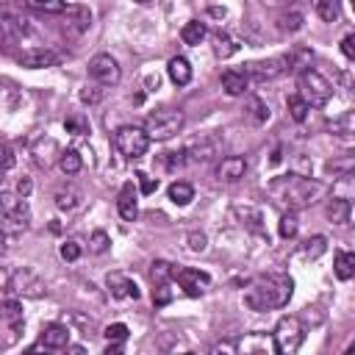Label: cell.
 I'll use <instances>...</instances> for the list:
<instances>
[{"label":"cell","instance_id":"6da1fadb","mask_svg":"<svg viewBox=\"0 0 355 355\" xmlns=\"http://www.w3.org/2000/svg\"><path fill=\"white\" fill-rule=\"evenodd\" d=\"M294 294V280L283 272H269L258 275L247 288H244V305L250 311H272L283 308Z\"/></svg>","mask_w":355,"mask_h":355},{"label":"cell","instance_id":"7a4b0ae2","mask_svg":"<svg viewBox=\"0 0 355 355\" xmlns=\"http://www.w3.org/2000/svg\"><path fill=\"white\" fill-rule=\"evenodd\" d=\"M324 183L319 180H311V178H302V175H280L269 183V194L275 197V202L286 205L288 211H297V208H308L313 202H319L324 197Z\"/></svg>","mask_w":355,"mask_h":355},{"label":"cell","instance_id":"3957f363","mask_svg":"<svg viewBox=\"0 0 355 355\" xmlns=\"http://www.w3.org/2000/svg\"><path fill=\"white\" fill-rule=\"evenodd\" d=\"M297 94L311 105V108H322V105H327V100L333 97V86H330V80L322 75V72H316V69H302L300 72V78H297Z\"/></svg>","mask_w":355,"mask_h":355},{"label":"cell","instance_id":"277c9868","mask_svg":"<svg viewBox=\"0 0 355 355\" xmlns=\"http://www.w3.org/2000/svg\"><path fill=\"white\" fill-rule=\"evenodd\" d=\"M183 122H186V116H183L180 108H158V111L147 114L144 130H147L150 141H166V139H172L175 133H180Z\"/></svg>","mask_w":355,"mask_h":355},{"label":"cell","instance_id":"5b68a950","mask_svg":"<svg viewBox=\"0 0 355 355\" xmlns=\"http://www.w3.org/2000/svg\"><path fill=\"white\" fill-rule=\"evenodd\" d=\"M114 147H116V153H119L122 158L136 161V158H141V155L147 153L150 136H147V130L139 128V125H122V128L114 133Z\"/></svg>","mask_w":355,"mask_h":355},{"label":"cell","instance_id":"8992f818","mask_svg":"<svg viewBox=\"0 0 355 355\" xmlns=\"http://www.w3.org/2000/svg\"><path fill=\"white\" fill-rule=\"evenodd\" d=\"M31 225V208L25 200H14L11 194L3 191V236H19Z\"/></svg>","mask_w":355,"mask_h":355},{"label":"cell","instance_id":"52a82bcc","mask_svg":"<svg viewBox=\"0 0 355 355\" xmlns=\"http://www.w3.org/2000/svg\"><path fill=\"white\" fill-rule=\"evenodd\" d=\"M272 336H275V344H277L280 355H297V349L302 347L305 330H302V322L297 316H280Z\"/></svg>","mask_w":355,"mask_h":355},{"label":"cell","instance_id":"ba28073f","mask_svg":"<svg viewBox=\"0 0 355 355\" xmlns=\"http://www.w3.org/2000/svg\"><path fill=\"white\" fill-rule=\"evenodd\" d=\"M89 78L94 80V86L105 89V86H116V83H119L122 69H119V64H116L114 55H108V53H97V55L89 61Z\"/></svg>","mask_w":355,"mask_h":355},{"label":"cell","instance_id":"9c48e42d","mask_svg":"<svg viewBox=\"0 0 355 355\" xmlns=\"http://www.w3.org/2000/svg\"><path fill=\"white\" fill-rule=\"evenodd\" d=\"M236 355H280V352H277V344H275L272 333L252 330V333H244L236 341Z\"/></svg>","mask_w":355,"mask_h":355},{"label":"cell","instance_id":"30bf717a","mask_svg":"<svg viewBox=\"0 0 355 355\" xmlns=\"http://www.w3.org/2000/svg\"><path fill=\"white\" fill-rule=\"evenodd\" d=\"M172 280L183 288L186 297H200V294H205V288L211 286V275H208V272L189 269V266H175Z\"/></svg>","mask_w":355,"mask_h":355},{"label":"cell","instance_id":"8fae6325","mask_svg":"<svg viewBox=\"0 0 355 355\" xmlns=\"http://www.w3.org/2000/svg\"><path fill=\"white\" fill-rule=\"evenodd\" d=\"M286 69H291V67H288V55H275V58H263V61H252V64H247L244 72H247V78L263 83V80H275V78H280Z\"/></svg>","mask_w":355,"mask_h":355},{"label":"cell","instance_id":"7c38bea8","mask_svg":"<svg viewBox=\"0 0 355 355\" xmlns=\"http://www.w3.org/2000/svg\"><path fill=\"white\" fill-rule=\"evenodd\" d=\"M6 288H8V294H19V297H42L44 294V283L31 272V269H17L11 277H8V283H6Z\"/></svg>","mask_w":355,"mask_h":355},{"label":"cell","instance_id":"4fadbf2b","mask_svg":"<svg viewBox=\"0 0 355 355\" xmlns=\"http://www.w3.org/2000/svg\"><path fill=\"white\" fill-rule=\"evenodd\" d=\"M17 61L19 67H28V69H44V67H55L61 61V53H55L53 47H31V50H22Z\"/></svg>","mask_w":355,"mask_h":355},{"label":"cell","instance_id":"5bb4252c","mask_svg":"<svg viewBox=\"0 0 355 355\" xmlns=\"http://www.w3.org/2000/svg\"><path fill=\"white\" fill-rule=\"evenodd\" d=\"M3 319H6V330H8V336H6V347H11V344H14V338L19 336L22 324H25L22 302H19V300H14V297H6V300H3Z\"/></svg>","mask_w":355,"mask_h":355},{"label":"cell","instance_id":"9a60e30c","mask_svg":"<svg viewBox=\"0 0 355 355\" xmlns=\"http://www.w3.org/2000/svg\"><path fill=\"white\" fill-rule=\"evenodd\" d=\"M105 286H108V291H111L114 300H139V294H141L139 286H136V280H130L122 272H108L105 275Z\"/></svg>","mask_w":355,"mask_h":355},{"label":"cell","instance_id":"2e32d148","mask_svg":"<svg viewBox=\"0 0 355 355\" xmlns=\"http://www.w3.org/2000/svg\"><path fill=\"white\" fill-rule=\"evenodd\" d=\"M244 172H247V158H241V155H225L216 164V178L222 183H236L244 178Z\"/></svg>","mask_w":355,"mask_h":355},{"label":"cell","instance_id":"e0dca14e","mask_svg":"<svg viewBox=\"0 0 355 355\" xmlns=\"http://www.w3.org/2000/svg\"><path fill=\"white\" fill-rule=\"evenodd\" d=\"M116 211L125 222H133L139 216V191L133 189V183H125L116 194Z\"/></svg>","mask_w":355,"mask_h":355},{"label":"cell","instance_id":"ac0fdd59","mask_svg":"<svg viewBox=\"0 0 355 355\" xmlns=\"http://www.w3.org/2000/svg\"><path fill=\"white\" fill-rule=\"evenodd\" d=\"M324 172L330 178H349L355 172V150H347V153H338L333 158L324 161Z\"/></svg>","mask_w":355,"mask_h":355},{"label":"cell","instance_id":"d6986e66","mask_svg":"<svg viewBox=\"0 0 355 355\" xmlns=\"http://www.w3.org/2000/svg\"><path fill=\"white\" fill-rule=\"evenodd\" d=\"M186 155H189V161H197V164H208V161H214V158L219 155V141H216L214 136H205V139L194 141V144L186 150Z\"/></svg>","mask_w":355,"mask_h":355},{"label":"cell","instance_id":"ffe728a7","mask_svg":"<svg viewBox=\"0 0 355 355\" xmlns=\"http://www.w3.org/2000/svg\"><path fill=\"white\" fill-rule=\"evenodd\" d=\"M89 22H92V11L86 6H67V11H64V28L69 33H83L89 28Z\"/></svg>","mask_w":355,"mask_h":355},{"label":"cell","instance_id":"44dd1931","mask_svg":"<svg viewBox=\"0 0 355 355\" xmlns=\"http://www.w3.org/2000/svg\"><path fill=\"white\" fill-rule=\"evenodd\" d=\"M39 344L47 349H67L69 347V330L64 324H47L39 336Z\"/></svg>","mask_w":355,"mask_h":355},{"label":"cell","instance_id":"7402d4cb","mask_svg":"<svg viewBox=\"0 0 355 355\" xmlns=\"http://www.w3.org/2000/svg\"><path fill=\"white\" fill-rule=\"evenodd\" d=\"M61 153H64V150H61L53 139H44V136H42V139L33 141V161H36L39 166H50L55 158H61Z\"/></svg>","mask_w":355,"mask_h":355},{"label":"cell","instance_id":"603a6c76","mask_svg":"<svg viewBox=\"0 0 355 355\" xmlns=\"http://www.w3.org/2000/svg\"><path fill=\"white\" fill-rule=\"evenodd\" d=\"M219 80H222L225 94H230V97L244 94V92H247V86H250V78H247V72H244V69H225Z\"/></svg>","mask_w":355,"mask_h":355},{"label":"cell","instance_id":"cb8c5ba5","mask_svg":"<svg viewBox=\"0 0 355 355\" xmlns=\"http://www.w3.org/2000/svg\"><path fill=\"white\" fill-rule=\"evenodd\" d=\"M166 75H169V80L175 86H189L191 83V64H189V58L172 55L169 64H166Z\"/></svg>","mask_w":355,"mask_h":355},{"label":"cell","instance_id":"d4e9b609","mask_svg":"<svg viewBox=\"0 0 355 355\" xmlns=\"http://www.w3.org/2000/svg\"><path fill=\"white\" fill-rule=\"evenodd\" d=\"M349 211H352V205H349V200H344V197H330L327 205H324V216H327L333 225H344V222L349 219Z\"/></svg>","mask_w":355,"mask_h":355},{"label":"cell","instance_id":"484cf974","mask_svg":"<svg viewBox=\"0 0 355 355\" xmlns=\"http://www.w3.org/2000/svg\"><path fill=\"white\" fill-rule=\"evenodd\" d=\"M333 275L338 280H352L355 277V252L338 250L336 252V261H333Z\"/></svg>","mask_w":355,"mask_h":355},{"label":"cell","instance_id":"4316f807","mask_svg":"<svg viewBox=\"0 0 355 355\" xmlns=\"http://www.w3.org/2000/svg\"><path fill=\"white\" fill-rule=\"evenodd\" d=\"M211 42H214L211 47H214V55H216V58H230V55L239 50V44L233 42V36L225 33V31H214V33H211Z\"/></svg>","mask_w":355,"mask_h":355},{"label":"cell","instance_id":"83f0119b","mask_svg":"<svg viewBox=\"0 0 355 355\" xmlns=\"http://www.w3.org/2000/svg\"><path fill=\"white\" fill-rule=\"evenodd\" d=\"M205 36H208V28H205V22H200V19H189V22L180 28L183 44H200Z\"/></svg>","mask_w":355,"mask_h":355},{"label":"cell","instance_id":"f1b7e54d","mask_svg":"<svg viewBox=\"0 0 355 355\" xmlns=\"http://www.w3.org/2000/svg\"><path fill=\"white\" fill-rule=\"evenodd\" d=\"M186 150H166V153H161L158 158H155V164H158V169H164V172H178L183 164H186Z\"/></svg>","mask_w":355,"mask_h":355},{"label":"cell","instance_id":"f546056e","mask_svg":"<svg viewBox=\"0 0 355 355\" xmlns=\"http://www.w3.org/2000/svg\"><path fill=\"white\" fill-rule=\"evenodd\" d=\"M166 194H169V200H172L175 205H189V202L194 200V186L186 183V180H175V183H169Z\"/></svg>","mask_w":355,"mask_h":355},{"label":"cell","instance_id":"4dcf8cb0","mask_svg":"<svg viewBox=\"0 0 355 355\" xmlns=\"http://www.w3.org/2000/svg\"><path fill=\"white\" fill-rule=\"evenodd\" d=\"M58 169H61L64 175H78V172L83 169L80 153H78V150H64L61 158H58Z\"/></svg>","mask_w":355,"mask_h":355},{"label":"cell","instance_id":"1f68e13d","mask_svg":"<svg viewBox=\"0 0 355 355\" xmlns=\"http://www.w3.org/2000/svg\"><path fill=\"white\" fill-rule=\"evenodd\" d=\"M330 130L336 136H355V111H347L330 122Z\"/></svg>","mask_w":355,"mask_h":355},{"label":"cell","instance_id":"d6a6232c","mask_svg":"<svg viewBox=\"0 0 355 355\" xmlns=\"http://www.w3.org/2000/svg\"><path fill=\"white\" fill-rule=\"evenodd\" d=\"M286 108H288V116H291L294 122H305V119H308V111H311V105H308L300 94H291V97L286 100Z\"/></svg>","mask_w":355,"mask_h":355},{"label":"cell","instance_id":"836d02e7","mask_svg":"<svg viewBox=\"0 0 355 355\" xmlns=\"http://www.w3.org/2000/svg\"><path fill=\"white\" fill-rule=\"evenodd\" d=\"M244 111H247V116H250L252 122H266V119H269V105H266L261 97H250Z\"/></svg>","mask_w":355,"mask_h":355},{"label":"cell","instance_id":"e575fe53","mask_svg":"<svg viewBox=\"0 0 355 355\" xmlns=\"http://www.w3.org/2000/svg\"><path fill=\"white\" fill-rule=\"evenodd\" d=\"M25 6L33 11H44V14H64L67 11V3H61V0H28Z\"/></svg>","mask_w":355,"mask_h":355},{"label":"cell","instance_id":"d590c367","mask_svg":"<svg viewBox=\"0 0 355 355\" xmlns=\"http://www.w3.org/2000/svg\"><path fill=\"white\" fill-rule=\"evenodd\" d=\"M277 230H280V236H283V239H294V236H297V230H300V219H297V214H294V211H286V214L280 216Z\"/></svg>","mask_w":355,"mask_h":355},{"label":"cell","instance_id":"8d00e7d4","mask_svg":"<svg viewBox=\"0 0 355 355\" xmlns=\"http://www.w3.org/2000/svg\"><path fill=\"white\" fill-rule=\"evenodd\" d=\"M172 272H175V266L169 261H155L153 269H150V277H153L155 286H161V283H169L172 280Z\"/></svg>","mask_w":355,"mask_h":355},{"label":"cell","instance_id":"74e56055","mask_svg":"<svg viewBox=\"0 0 355 355\" xmlns=\"http://www.w3.org/2000/svg\"><path fill=\"white\" fill-rule=\"evenodd\" d=\"M324 250H327V239H324V236H311V239H305V244H302V255H305V258H319Z\"/></svg>","mask_w":355,"mask_h":355},{"label":"cell","instance_id":"f35d334b","mask_svg":"<svg viewBox=\"0 0 355 355\" xmlns=\"http://www.w3.org/2000/svg\"><path fill=\"white\" fill-rule=\"evenodd\" d=\"M313 11H316L324 22H336V19H338V3H336V0H316Z\"/></svg>","mask_w":355,"mask_h":355},{"label":"cell","instance_id":"ab89813d","mask_svg":"<svg viewBox=\"0 0 355 355\" xmlns=\"http://www.w3.org/2000/svg\"><path fill=\"white\" fill-rule=\"evenodd\" d=\"M108 247H111V239H108V233H105V230H92V236H89V252H94V255H103Z\"/></svg>","mask_w":355,"mask_h":355},{"label":"cell","instance_id":"60d3db41","mask_svg":"<svg viewBox=\"0 0 355 355\" xmlns=\"http://www.w3.org/2000/svg\"><path fill=\"white\" fill-rule=\"evenodd\" d=\"M103 336L108 338V344H125L128 341V324L125 322H114V324L105 327Z\"/></svg>","mask_w":355,"mask_h":355},{"label":"cell","instance_id":"b9f144b4","mask_svg":"<svg viewBox=\"0 0 355 355\" xmlns=\"http://www.w3.org/2000/svg\"><path fill=\"white\" fill-rule=\"evenodd\" d=\"M78 202H80V194L75 189H67V191H58L55 194V205L61 211H72V208H78Z\"/></svg>","mask_w":355,"mask_h":355},{"label":"cell","instance_id":"7bdbcfd3","mask_svg":"<svg viewBox=\"0 0 355 355\" xmlns=\"http://www.w3.org/2000/svg\"><path fill=\"white\" fill-rule=\"evenodd\" d=\"M277 25L280 31H300L302 28V14L300 11H286L277 17Z\"/></svg>","mask_w":355,"mask_h":355},{"label":"cell","instance_id":"ee69618b","mask_svg":"<svg viewBox=\"0 0 355 355\" xmlns=\"http://www.w3.org/2000/svg\"><path fill=\"white\" fill-rule=\"evenodd\" d=\"M169 302H172V288H169V283L155 286V288H153V305H155V308H164V305H169Z\"/></svg>","mask_w":355,"mask_h":355},{"label":"cell","instance_id":"f6af8a7d","mask_svg":"<svg viewBox=\"0 0 355 355\" xmlns=\"http://www.w3.org/2000/svg\"><path fill=\"white\" fill-rule=\"evenodd\" d=\"M136 180H139V189H141V194H153V191L158 189V178L153 180L147 172H136Z\"/></svg>","mask_w":355,"mask_h":355},{"label":"cell","instance_id":"bcb514c9","mask_svg":"<svg viewBox=\"0 0 355 355\" xmlns=\"http://www.w3.org/2000/svg\"><path fill=\"white\" fill-rule=\"evenodd\" d=\"M61 258H64V261H78V258H80V244L72 241V239L64 241V244H61Z\"/></svg>","mask_w":355,"mask_h":355},{"label":"cell","instance_id":"7dc6e473","mask_svg":"<svg viewBox=\"0 0 355 355\" xmlns=\"http://www.w3.org/2000/svg\"><path fill=\"white\" fill-rule=\"evenodd\" d=\"M338 47H341V53H344L349 61H355V31H352V33H347V36L341 39V44H338Z\"/></svg>","mask_w":355,"mask_h":355},{"label":"cell","instance_id":"c3c4849f","mask_svg":"<svg viewBox=\"0 0 355 355\" xmlns=\"http://www.w3.org/2000/svg\"><path fill=\"white\" fill-rule=\"evenodd\" d=\"M100 94H103V89H100V86H83L80 100H83V103H97V100H100Z\"/></svg>","mask_w":355,"mask_h":355},{"label":"cell","instance_id":"681fc988","mask_svg":"<svg viewBox=\"0 0 355 355\" xmlns=\"http://www.w3.org/2000/svg\"><path fill=\"white\" fill-rule=\"evenodd\" d=\"M205 241H208V239H205L202 233H191V236H189V250H191V252H202V250H205Z\"/></svg>","mask_w":355,"mask_h":355},{"label":"cell","instance_id":"f907efd6","mask_svg":"<svg viewBox=\"0 0 355 355\" xmlns=\"http://www.w3.org/2000/svg\"><path fill=\"white\" fill-rule=\"evenodd\" d=\"M31 189H33V183H31V178H19L17 180V194H19V200H28V194H31Z\"/></svg>","mask_w":355,"mask_h":355},{"label":"cell","instance_id":"816d5d0a","mask_svg":"<svg viewBox=\"0 0 355 355\" xmlns=\"http://www.w3.org/2000/svg\"><path fill=\"white\" fill-rule=\"evenodd\" d=\"M3 169H6V175L14 169V150H11V144L3 147Z\"/></svg>","mask_w":355,"mask_h":355},{"label":"cell","instance_id":"f5cc1de1","mask_svg":"<svg viewBox=\"0 0 355 355\" xmlns=\"http://www.w3.org/2000/svg\"><path fill=\"white\" fill-rule=\"evenodd\" d=\"M64 128H67V130H72L75 136H80V133L86 130V128H83V122H78V119H67V122H64Z\"/></svg>","mask_w":355,"mask_h":355},{"label":"cell","instance_id":"db71d44e","mask_svg":"<svg viewBox=\"0 0 355 355\" xmlns=\"http://www.w3.org/2000/svg\"><path fill=\"white\" fill-rule=\"evenodd\" d=\"M25 355H53V349H47V347H42V344L36 341V344H33V347H31V349H28Z\"/></svg>","mask_w":355,"mask_h":355},{"label":"cell","instance_id":"11a10c76","mask_svg":"<svg viewBox=\"0 0 355 355\" xmlns=\"http://www.w3.org/2000/svg\"><path fill=\"white\" fill-rule=\"evenodd\" d=\"M105 355H125V344H108Z\"/></svg>","mask_w":355,"mask_h":355},{"label":"cell","instance_id":"9f6ffc18","mask_svg":"<svg viewBox=\"0 0 355 355\" xmlns=\"http://www.w3.org/2000/svg\"><path fill=\"white\" fill-rule=\"evenodd\" d=\"M67 355H89V352H86L80 344H69V347H67Z\"/></svg>","mask_w":355,"mask_h":355},{"label":"cell","instance_id":"6f0895ef","mask_svg":"<svg viewBox=\"0 0 355 355\" xmlns=\"http://www.w3.org/2000/svg\"><path fill=\"white\" fill-rule=\"evenodd\" d=\"M208 14H214V17H225V8H216V6H211V8H208Z\"/></svg>","mask_w":355,"mask_h":355},{"label":"cell","instance_id":"680465c9","mask_svg":"<svg viewBox=\"0 0 355 355\" xmlns=\"http://www.w3.org/2000/svg\"><path fill=\"white\" fill-rule=\"evenodd\" d=\"M211 355H230L225 347H216V349H211Z\"/></svg>","mask_w":355,"mask_h":355},{"label":"cell","instance_id":"91938a15","mask_svg":"<svg viewBox=\"0 0 355 355\" xmlns=\"http://www.w3.org/2000/svg\"><path fill=\"white\" fill-rule=\"evenodd\" d=\"M344 355H355V344H349V347L344 349Z\"/></svg>","mask_w":355,"mask_h":355},{"label":"cell","instance_id":"94428289","mask_svg":"<svg viewBox=\"0 0 355 355\" xmlns=\"http://www.w3.org/2000/svg\"><path fill=\"white\" fill-rule=\"evenodd\" d=\"M352 11H355V0H352Z\"/></svg>","mask_w":355,"mask_h":355}]
</instances>
